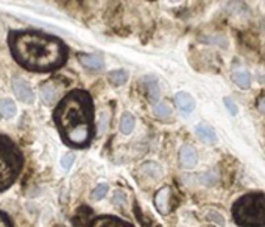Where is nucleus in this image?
<instances>
[{
    "label": "nucleus",
    "instance_id": "4468645a",
    "mask_svg": "<svg viewBox=\"0 0 265 227\" xmlns=\"http://www.w3.org/2000/svg\"><path fill=\"white\" fill-rule=\"evenodd\" d=\"M17 112V107L16 103L9 98H2L0 100V114L5 118H13Z\"/></svg>",
    "mask_w": 265,
    "mask_h": 227
},
{
    "label": "nucleus",
    "instance_id": "9b49d317",
    "mask_svg": "<svg viewBox=\"0 0 265 227\" xmlns=\"http://www.w3.org/2000/svg\"><path fill=\"white\" fill-rule=\"evenodd\" d=\"M91 216H92V210L89 207H86V205H83V207H80L77 210L72 223L75 227H91V224H92Z\"/></svg>",
    "mask_w": 265,
    "mask_h": 227
},
{
    "label": "nucleus",
    "instance_id": "2eb2a0df",
    "mask_svg": "<svg viewBox=\"0 0 265 227\" xmlns=\"http://www.w3.org/2000/svg\"><path fill=\"white\" fill-rule=\"evenodd\" d=\"M232 80H234V83L242 89H248L251 86V77H250V73L245 72V70H236L234 73H232Z\"/></svg>",
    "mask_w": 265,
    "mask_h": 227
},
{
    "label": "nucleus",
    "instance_id": "f3484780",
    "mask_svg": "<svg viewBox=\"0 0 265 227\" xmlns=\"http://www.w3.org/2000/svg\"><path fill=\"white\" fill-rule=\"evenodd\" d=\"M147 89H148V98H150L152 103H156L159 98V88H158V83L155 80L147 78Z\"/></svg>",
    "mask_w": 265,
    "mask_h": 227
},
{
    "label": "nucleus",
    "instance_id": "dca6fc26",
    "mask_svg": "<svg viewBox=\"0 0 265 227\" xmlns=\"http://www.w3.org/2000/svg\"><path fill=\"white\" fill-rule=\"evenodd\" d=\"M134 117L130 112H125L122 115V120H120V131L123 134H130L133 129H134Z\"/></svg>",
    "mask_w": 265,
    "mask_h": 227
},
{
    "label": "nucleus",
    "instance_id": "ddd939ff",
    "mask_svg": "<svg viewBox=\"0 0 265 227\" xmlns=\"http://www.w3.org/2000/svg\"><path fill=\"white\" fill-rule=\"evenodd\" d=\"M197 134L205 140L206 143H211V145H214L217 142V136L214 133V129H212L209 125L206 123H201L197 126Z\"/></svg>",
    "mask_w": 265,
    "mask_h": 227
},
{
    "label": "nucleus",
    "instance_id": "a211bd4d",
    "mask_svg": "<svg viewBox=\"0 0 265 227\" xmlns=\"http://www.w3.org/2000/svg\"><path fill=\"white\" fill-rule=\"evenodd\" d=\"M108 78H109L112 86H122L126 81V78H128V75H126L125 70H114V72L109 73Z\"/></svg>",
    "mask_w": 265,
    "mask_h": 227
},
{
    "label": "nucleus",
    "instance_id": "4be33fe9",
    "mask_svg": "<svg viewBox=\"0 0 265 227\" xmlns=\"http://www.w3.org/2000/svg\"><path fill=\"white\" fill-rule=\"evenodd\" d=\"M0 227H14L11 220H9V216L2 210H0Z\"/></svg>",
    "mask_w": 265,
    "mask_h": 227
},
{
    "label": "nucleus",
    "instance_id": "423d86ee",
    "mask_svg": "<svg viewBox=\"0 0 265 227\" xmlns=\"http://www.w3.org/2000/svg\"><path fill=\"white\" fill-rule=\"evenodd\" d=\"M58 95H59V86H56L55 80H50L41 86V98L46 104L49 106L55 104Z\"/></svg>",
    "mask_w": 265,
    "mask_h": 227
},
{
    "label": "nucleus",
    "instance_id": "20e7f679",
    "mask_svg": "<svg viewBox=\"0 0 265 227\" xmlns=\"http://www.w3.org/2000/svg\"><path fill=\"white\" fill-rule=\"evenodd\" d=\"M232 216L240 227H265V194H243L232 205Z\"/></svg>",
    "mask_w": 265,
    "mask_h": 227
},
{
    "label": "nucleus",
    "instance_id": "39448f33",
    "mask_svg": "<svg viewBox=\"0 0 265 227\" xmlns=\"http://www.w3.org/2000/svg\"><path fill=\"white\" fill-rule=\"evenodd\" d=\"M13 91H14L16 96L20 101H24L27 104H33L35 103V93H33V91H31V88H30V84L25 80L16 77L13 80Z\"/></svg>",
    "mask_w": 265,
    "mask_h": 227
},
{
    "label": "nucleus",
    "instance_id": "f257e3e1",
    "mask_svg": "<svg viewBox=\"0 0 265 227\" xmlns=\"http://www.w3.org/2000/svg\"><path fill=\"white\" fill-rule=\"evenodd\" d=\"M11 56L30 72H52L67 61L69 48L59 38L36 30H11L8 33Z\"/></svg>",
    "mask_w": 265,
    "mask_h": 227
},
{
    "label": "nucleus",
    "instance_id": "9d476101",
    "mask_svg": "<svg viewBox=\"0 0 265 227\" xmlns=\"http://www.w3.org/2000/svg\"><path fill=\"white\" fill-rule=\"evenodd\" d=\"M78 59L89 70H100L105 66V61L100 55H86V53H81V55H78Z\"/></svg>",
    "mask_w": 265,
    "mask_h": 227
},
{
    "label": "nucleus",
    "instance_id": "0eeeda50",
    "mask_svg": "<svg viewBox=\"0 0 265 227\" xmlns=\"http://www.w3.org/2000/svg\"><path fill=\"white\" fill-rule=\"evenodd\" d=\"M91 227H134V226L117 218V216L103 215V216H99V218L92 220Z\"/></svg>",
    "mask_w": 265,
    "mask_h": 227
},
{
    "label": "nucleus",
    "instance_id": "1a4fd4ad",
    "mask_svg": "<svg viewBox=\"0 0 265 227\" xmlns=\"http://www.w3.org/2000/svg\"><path fill=\"white\" fill-rule=\"evenodd\" d=\"M170 196H172L170 188H162V190H159L156 193L155 205H156V209L159 210V213L167 215L168 212H170Z\"/></svg>",
    "mask_w": 265,
    "mask_h": 227
},
{
    "label": "nucleus",
    "instance_id": "f8f14e48",
    "mask_svg": "<svg viewBox=\"0 0 265 227\" xmlns=\"http://www.w3.org/2000/svg\"><path fill=\"white\" fill-rule=\"evenodd\" d=\"M175 101H176V106L179 107V109H181L183 112H186V114L192 112V111H194V107H195V101H194V98H192V96H190L189 93H184V92L176 93Z\"/></svg>",
    "mask_w": 265,
    "mask_h": 227
},
{
    "label": "nucleus",
    "instance_id": "f03ea898",
    "mask_svg": "<svg viewBox=\"0 0 265 227\" xmlns=\"http://www.w3.org/2000/svg\"><path fill=\"white\" fill-rule=\"evenodd\" d=\"M61 138L69 146L84 148L94 138V103L86 91H72L64 95L53 112Z\"/></svg>",
    "mask_w": 265,
    "mask_h": 227
},
{
    "label": "nucleus",
    "instance_id": "6ab92c4d",
    "mask_svg": "<svg viewBox=\"0 0 265 227\" xmlns=\"http://www.w3.org/2000/svg\"><path fill=\"white\" fill-rule=\"evenodd\" d=\"M153 112H155V115L159 117V118H167L168 115L172 114L170 106H168L167 103H159V104H156V106L153 107Z\"/></svg>",
    "mask_w": 265,
    "mask_h": 227
},
{
    "label": "nucleus",
    "instance_id": "5701e85b",
    "mask_svg": "<svg viewBox=\"0 0 265 227\" xmlns=\"http://www.w3.org/2000/svg\"><path fill=\"white\" fill-rule=\"evenodd\" d=\"M225 104H226V107L229 109V112L232 114V115H236L237 114V106H236V103L232 101V98H229V96H226L225 98Z\"/></svg>",
    "mask_w": 265,
    "mask_h": 227
},
{
    "label": "nucleus",
    "instance_id": "aec40b11",
    "mask_svg": "<svg viewBox=\"0 0 265 227\" xmlns=\"http://www.w3.org/2000/svg\"><path fill=\"white\" fill-rule=\"evenodd\" d=\"M108 183H100V185L95 188L94 191H92V194H91V198L94 199V201H100L106 193H108Z\"/></svg>",
    "mask_w": 265,
    "mask_h": 227
},
{
    "label": "nucleus",
    "instance_id": "412c9836",
    "mask_svg": "<svg viewBox=\"0 0 265 227\" xmlns=\"http://www.w3.org/2000/svg\"><path fill=\"white\" fill-rule=\"evenodd\" d=\"M73 160H75V156H73L72 153L66 154L64 157L61 159V165H62V168H64V170H69V168L72 167V164H73Z\"/></svg>",
    "mask_w": 265,
    "mask_h": 227
},
{
    "label": "nucleus",
    "instance_id": "7ed1b4c3",
    "mask_svg": "<svg viewBox=\"0 0 265 227\" xmlns=\"http://www.w3.org/2000/svg\"><path fill=\"white\" fill-rule=\"evenodd\" d=\"M24 167V154L8 136L0 134V191L16 182Z\"/></svg>",
    "mask_w": 265,
    "mask_h": 227
},
{
    "label": "nucleus",
    "instance_id": "6e6552de",
    "mask_svg": "<svg viewBox=\"0 0 265 227\" xmlns=\"http://www.w3.org/2000/svg\"><path fill=\"white\" fill-rule=\"evenodd\" d=\"M198 154L192 145H184L179 149V162L184 168H194L197 165Z\"/></svg>",
    "mask_w": 265,
    "mask_h": 227
}]
</instances>
